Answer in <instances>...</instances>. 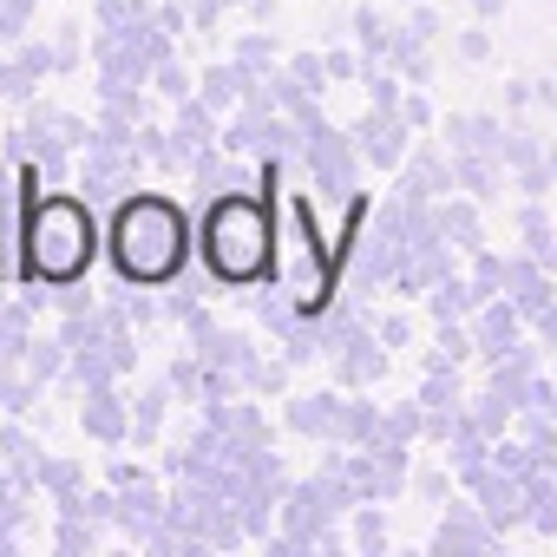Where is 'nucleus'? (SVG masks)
Segmentation results:
<instances>
[{
	"label": "nucleus",
	"instance_id": "b1692460",
	"mask_svg": "<svg viewBox=\"0 0 557 557\" xmlns=\"http://www.w3.org/2000/svg\"><path fill=\"white\" fill-rule=\"evenodd\" d=\"M459 60H466V66H479V60H492V21H472V27L459 34Z\"/></svg>",
	"mask_w": 557,
	"mask_h": 557
},
{
	"label": "nucleus",
	"instance_id": "a211bd4d",
	"mask_svg": "<svg viewBox=\"0 0 557 557\" xmlns=\"http://www.w3.org/2000/svg\"><path fill=\"white\" fill-rule=\"evenodd\" d=\"M53 550H66V557L99 550V524H92V518H79V511H60V524H53Z\"/></svg>",
	"mask_w": 557,
	"mask_h": 557
},
{
	"label": "nucleus",
	"instance_id": "6e6552de",
	"mask_svg": "<svg viewBox=\"0 0 557 557\" xmlns=\"http://www.w3.org/2000/svg\"><path fill=\"white\" fill-rule=\"evenodd\" d=\"M524 322H531V315H524L518 302H498V296L479 302V309H472V342H479V355L498 361L505 348H518V329H524Z\"/></svg>",
	"mask_w": 557,
	"mask_h": 557
},
{
	"label": "nucleus",
	"instance_id": "2eb2a0df",
	"mask_svg": "<svg viewBox=\"0 0 557 557\" xmlns=\"http://www.w3.org/2000/svg\"><path fill=\"white\" fill-rule=\"evenodd\" d=\"M433 230H440V243L485 249V230H479V210H472V197H466V203H440V210H433Z\"/></svg>",
	"mask_w": 557,
	"mask_h": 557
},
{
	"label": "nucleus",
	"instance_id": "6ab92c4d",
	"mask_svg": "<svg viewBox=\"0 0 557 557\" xmlns=\"http://www.w3.org/2000/svg\"><path fill=\"white\" fill-rule=\"evenodd\" d=\"M394 34H400V27H387V21H381L374 8H355V47H361V53H374V60H387V47H394Z\"/></svg>",
	"mask_w": 557,
	"mask_h": 557
},
{
	"label": "nucleus",
	"instance_id": "4be33fe9",
	"mask_svg": "<svg viewBox=\"0 0 557 557\" xmlns=\"http://www.w3.org/2000/svg\"><path fill=\"white\" fill-rule=\"evenodd\" d=\"M151 86H158L164 99H190V73H184V60H177V53H164V60L151 66Z\"/></svg>",
	"mask_w": 557,
	"mask_h": 557
},
{
	"label": "nucleus",
	"instance_id": "412c9836",
	"mask_svg": "<svg viewBox=\"0 0 557 557\" xmlns=\"http://www.w3.org/2000/svg\"><path fill=\"white\" fill-rule=\"evenodd\" d=\"M34 92H40V79H34V73L21 66V60H14V47H0V99H14V106H27Z\"/></svg>",
	"mask_w": 557,
	"mask_h": 557
},
{
	"label": "nucleus",
	"instance_id": "20e7f679",
	"mask_svg": "<svg viewBox=\"0 0 557 557\" xmlns=\"http://www.w3.org/2000/svg\"><path fill=\"white\" fill-rule=\"evenodd\" d=\"M275 262H283V289H289V302H296L302 315H329L335 283H342V262H335V243H322L315 203H309V197H289V203H283Z\"/></svg>",
	"mask_w": 557,
	"mask_h": 557
},
{
	"label": "nucleus",
	"instance_id": "bb28decb",
	"mask_svg": "<svg viewBox=\"0 0 557 557\" xmlns=\"http://www.w3.org/2000/svg\"><path fill=\"white\" fill-rule=\"evenodd\" d=\"M400 119H407L413 132H426V125H433V99H426L420 86H413V92H400Z\"/></svg>",
	"mask_w": 557,
	"mask_h": 557
},
{
	"label": "nucleus",
	"instance_id": "f03ea898",
	"mask_svg": "<svg viewBox=\"0 0 557 557\" xmlns=\"http://www.w3.org/2000/svg\"><path fill=\"white\" fill-rule=\"evenodd\" d=\"M197 256L223 289H256L275 269V190H223L197 210Z\"/></svg>",
	"mask_w": 557,
	"mask_h": 557
},
{
	"label": "nucleus",
	"instance_id": "4468645a",
	"mask_svg": "<svg viewBox=\"0 0 557 557\" xmlns=\"http://www.w3.org/2000/svg\"><path fill=\"white\" fill-rule=\"evenodd\" d=\"M66 361H73V348L60 342V329H53V335H34V342H27V355H21V368H27L40 387L66 381Z\"/></svg>",
	"mask_w": 557,
	"mask_h": 557
},
{
	"label": "nucleus",
	"instance_id": "423d86ee",
	"mask_svg": "<svg viewBox=\"0 0 557 557\" xmlns=\"http://www.w3.org/2000/svg\"><path fill=\"white\" fill-rule=\"evenodd\" d=\"M79 433H86L92 446H125V440H132V400L119 394V381H99V387H86Z\"/></svg>",
	"mask_w": 557,
	"mask_h": 557
},
{
	"label": "nucleus",
	"instance_id": "c85d7f7f",
	"mask_svg": "<svg viewBox=\"0 0 557 557\" xmlns=\"http://www.w3.org/2000/svg\"><path fill=\"white\" fill-rule=\"evenodd\" d=\"M407 27H413L420 40H440V14H433V8H413V14H407Z\"/></svg>",
	"mask_w": 557,
	"mask_h": 557
},
{
	"label": "nucleus",
	"instance_id": "393cba45",
	"mask_svg": "<svg viewBox=\"0 0 557 557\" xmlns=\"http://www.w3.org/2000/svg\"><path fill=\"white\" fill-rule=\"evenodd\" d=\"M374 335H381L387 355H394V348H413V322H407V315H374Z\"/></svg>",
	"mask_w": 557,
	"mask_h": 557
},
{
	"label": "nucleus",
	"instance_id": "39448f33",
	"mask_svg": "<svg viewBox=\"0 0 557 557\" xmlns=\"http://www.w3.org/2000/svg\"><path fill=\"white\" fill-rule=\"evenodd\" d=\"M361 138H348V132H335V125H322L309 145H302V171L315 177V190H329V197H348V190H361Z\"/></svg>",
	"mask_w": 557,
	"mask_h": 557
},
{
	"label": "nucleus",
	"instance_id": "dca6fc26",
	"mask_svg": "<svg viewBox=\"0 0 557 557\" xmlns=\"http://www.w3.org/2000/svg\"><path fill=\"white\" fill-rule=\"evenodd\" d=\"M40 492L53 498V511H60V505H73V498L86 492V466H79V459H53V453H47V466H40Z\"/></svg>",
	"mask_w": 557,
	"mask_h": 557
},
{
	"label": "nucleus",
	"instance_id": "5701e85b",
	"mask_svg": "<svg viewBox=\"0 0 557 557\" xmlns=\"http://www.w3.org/2000/svg\"><path fill=\"white\" fill-rule=\"evenodd\" d=\"M14 60H21L34 79H53V73H60V60H53V40H21V47H14Z\"/></svg>",
	"mask_w": 557,
	"mask_h": 557
},
{
	"label": "nucleus",
	"instance_id": "1a4fd4ad",
	"mask_svg": "<svg viewBox=\"0 0 557 557\" xmlns=\"http://www.w3.org/2000/svg\"><path fill=\"white\" fill-rule=\"evenodd\" d=\"M342 413H348L342 394H302V400H289V426H296L302 440H329V446H342Z\"/></svg>",
	"mask_w": 557,
	"mask_h": 557
},
{
	"label": "nucleus",
	"instance_id": "2f4dec72",
	"mask_svg": "<svg viewBox=\"0 0 557 557\" xmlns=\"http://www.w3.org/2000/svg\"><path fill=\"white\" fill-rule=\"evenodd\" d=\"M531 106H557V79H531Z\"/></svg>",
	"mask_w": 557,
	"mask_h": 557
},
{
	"label": "nucleus",
	"instance_id": "7ed1b4c3",
	"mask_svg": "<svg viewBox=\"0 0 557 557\" xmlns=\"http://www.w3.org/2000/svg\"><path fill=\"white\" fill-rule=\"evenodd\" d=\"M27 203V197H21ZM106 249V230L92 216V197L86 190H66L53 184L47 197L27 203V249H21V283H86L92 262Z\"/></svg>",
	"mask_w": 557,
	"mask_h": 557
},
{
	"label": "nucleus",
	"instance_id": "c756f323",
	"mask_svg": "<svg viewBox=\"0 0 557 557\" xmlns=\"http://www.w3.org/2000/svg\"><path fill=\"white\" fill-rule=\"evenodd\" d=\"M413 485H420V498H433V505H440V498L453 492V479H446V472H420Z\"/></svg>",
	"mask_w": 557,
	"mask_h": 557
},
{
	"label": "nucleus",
	"instance_id": "0eeeda50",
	"mask_svg": "<svg viewBox=\"0 0 557 557\" xmlns=\"http://www.w3.org/2000/svg\"><path fill=\"white\" fill-rule=\"evenodd\" d=\"M361 158L368 164H381V171H400L407 164V138H413V125L400 119V106H374L368 119H361Z\"/></svg>",
	"mask_w": 557,
	"mask_h": 557
},
{
	"label": "nucleus",
	"instance_id": "f704fd0d",
	"mask_svg": "<svg viewBox=\"0 0 557 557\" xmlns=\"http://www.w3.org/2000/svg\"><path fill=\"white\" fill-rule=\"evenodd\" d=\"M550 269H557V262H550Z\"/></svg>",
	"mask_w": 557,
	"mask_h": 557
},
{
	"label": "nucleus",
	"instance_id": "f3484780",
	"mask_svg": "<svg viewBox=\"0 0 557 557\" xmlns=\"http://www.w3.org/2000/svg\"><path fill=\"white\" fill-rule=\"evenodd\" d=\"M355 544H361L368 557L387 550V511H381V498H361V505H355Z\"/></svg>",
	"mask_w": 557,
	"mask_h": 557
},
{
	"label": "nucleus",
	"instance_id": "f257e3e1",
	"mask_svg": "<svg viewBox=\"0 0 557 557\" xmlns=\"http://www.w3.org/2000/svg\"><path fill=\"white\" fill-rule=\"evenodd\" d=\"M190 249H197V223L177 197L164 190H132L112 203V223H106V256L119 269V283L132 289H171L177 275L190 269Z\"/></svg>",
	"mask_w": 557,
	"mask_h": 557
},
{
	"label": "nucleus",
	"instance_id": "a878e982",
	"mask_svg": "<svg viewBox=\"0 0 557 557\" xmlns=\"http://www.w3.org/2000/svg\"><path fill=\"white\" fill-rule=\"evenodd\" d=\"M322 60H329V79H335V86H342V79H361V73H368V60H361V53H342V47H329Z\"/></svg>",
	"mask_w": 557,
	"mask_h": 557
},
{
	"label": "nucleus",
	"instance_id": "ddd939ff",
	"mask_svg": "<svg viewBox=\"0 0 557 557\" xmlns=\"http://www.w3.org/2000/svg\"><path fill=\"white\" fill-rule=\"evenodd\" d=\"M446 138H453V151H505V125L492 119V112H459V119H446Z\"/></svg>",
	"mask_w": 557,
	"mask_h": 557
},
{
	"label": "nucleus",
	"instance_id": "cd10ccee",
	"mask_svg": "<svg viewBox=\"0 0 557 557\" xmlns=\"http://www.w3.org/2000/svg\"><path fill=\"white\" fill-rule=\"evenodd\" d=\"M53 60H60V73H79V27H60V40H53Z\"/></svg>",
	"mask_w": 557,
	"mask_h": 557
},
{
	"label": "nucleus",
	"instance_id": "9b49d317",
	"mask_svg": "<svg viewBox=\"0 0 557 557\" xmlns=\"http://www.w3.org/2000/svg\"><path fill=\"white\" fill-rule=\"evenodd\" d=\"M498 544V524H485L472 505H453V518L433 531V550H492Z\"/></svg>",
	"mask_w": 557,
	"mask_h": 557
},
{
	"label": "nucleus",
	"instance_id": "7c9ffc66",
	"mask_svg": "<svg viewBox=\"0 0 557 557\" xmlns=\"http://www.w3.org/2000/svg\"><path fill=\"white\" fill-rule=\"evenodd\" d=\"M505 106L524 112V106H531V79H511V86H505Z\"/></svg>",
	"mask_w": 557,
	"mask_h": 557
},
{
	"label": "nucleus",
	"instance_id": "f8f14e48",
	"mask_svg": "<svg viewBox=\"0 0 557 557\" xmlns=\"http://www.w3.org/2000/svg\"><path fill=\"white\" fill-rule=\"evenodd\" d=\"M171 400H177V387H171V381H151V387H138V394H132V440H138V446H158Z\"/></svg>",
	"mask_w": 557,
	"mask_h": 557
},
{
	"label": "nucleus",
	"instance_id": "473e14b6",
	"mask_svg": "<svg viewBox=\"0 0 557 557\" xmlns=\"http://www.w3.org/2000/svg\"><path fill=\"white\" fill-rule=\"evenodd\" d=\"M472 14H479V21H498V14H505V0H472Z\"/></svg>",
	"mask_w": 557,
	"mask_h": 557
},
{
	"label": "nucleus",
	"instance_id": "aec40b11",
	"mask_svg": "<svg viewBox=\"0 0 557 557\" xmlns=\"http://www.w3.org/2000/svg\"><path fill=\"white\" fill-rule=\"evenodd\" d=\"M230 60H243L249 73H275V66H283V47H275L269 34H236V53Z\"/></svg>",
	"mask_w": 557,
	"mask_h": 557
},
{
	"label": "nucleus",
	"instance_id": "72a5a7b5",
	"mask_svg": "<svg viewBox=\"0 0 557 557\" xmlns=\"http://www.w3.org/2000/svg\"><path fill=\"white\" fill-rule=\"evenodd\" d=\"M544 171H550V184H557V145H544Z\"/></svg>",
	"mask_w": 557,
	"mask_h": 557
},
{
	"label": "nucleus",
	"instance_id": "9d476101",
	"mask_svg": "<svg viewBox=\"0 0 557 557\" xmlns=\"http://www.w3.org/2000/svg\"><path fill=\"white\" fill-rule=\"evenodd\" d=\"M544 262L537 256H505V289H511V302L537 322L544 309H550V283H544V275H537Z\"/></svg>",
	"mask_w": 557,
	"mask_h": 557
}]
</instances>
